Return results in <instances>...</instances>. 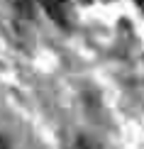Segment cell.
<instances>
[{"label":"cell","instance_id":"cell-1","mask_svg":"<svg viewBox=\"0 0 144 149\" xmlns=\"http://www.w3.org/2000/svg\"><path fill=\"white\" fill-rule=\"evenodd\" d=\"M42 8L47 10V15L51 17L56 24H61V27H68V20H66V10H64V3H59V0H39Z\"/></svg>","mask_w":144,"mask_h":149},{"label":"cell","instance_id":"cell-2","mask_svg":"<svg viewBox=\"0 0 144 149\" xmlns=\"http://www.w3.org/2000/svg\"><path fill=\"white\" fill-rule=\"evenodd\" d=\"M10 5L15 8V12L20 17H27V20L34 17V3L32 0H10Z\"/></svg>","mask_w":144,"mask_h":149},{"label":"cell","instance_id":"cell-3","mask_svg":"<svg viewBox=\"0 0 144 149\" xmlns=\"http://www.w3.org/2000/svg\"><path fill=\"white\" fill-rule=\"evenodd\" d=\"M73 149H95V144H93L88 137H78L76 144H73Z\"/></svg>","mask_w":144,"mask_h":149},{"label":"cell","instance_id":"cell-4","mask_svg":"<svg viewBox=\"0 0 144 149\" xmlns=\"http://www.w3.org/2000/svg\"><path fill=\"white\" fill-rule=\"evenodd\" d=\"M0 149H10V142H8V137H3V134H0Z\"/></svg>","mask_w":144,"mask_h":149},{"label":"cell","instance_id":"cell-5","mask_svg":"<svg viewBox=\"0 0 144 149\" xmlns=\"http://www.w3.org/2000/svg\"><path fill=\"white\" fill-rule=\"evenodd\" d=\"M134 3H137V5H139V8L144 10V0H134Z\"/></svg>","mask_w":144,"mask_h":149}]
</instances>
